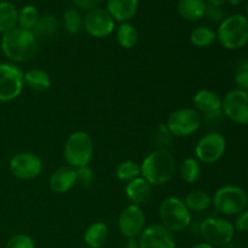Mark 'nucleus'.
<instances>
[{
  "label": "nucleus",
  "instance_id": "obj_1",
  "mask_svg": "<svg viewBox=\"0 0 248 248\" xmlns=\"http://www.w3.org/2000/svg\"><path fill=\"white\" fill-rule=\"evenodd\" d=\"M1 51L11 63H26L33 60L39 50L38 39L33 31L23 28L12 29L2 34L0 41Z\"/></svg>",
  "mask_w": 248,
  "mask_h": 248
},
{
  "label": "nucleus",
  "instance_id": "obj_2",
  "mask_svg": "<svg viewBox=\"0 0 248 248\" xmlns=\"http://www.w3.org/2000/svg\"><path fill=\"white\" fill-rule=\"evenodd\" d=\"M176 172V160L169 149H155L143 159L140 177L152 186L169 183Z\"/></svg>",
  "mask_w": 248,
  "mask_h": 248
},
{
  "label": "nucleus",
  "instance_id": "obj_3",
  "mask_svg": "<svg viewBox=\"0 0 248 248\" xmlns=\"http://www.w3.org/2000/svg\"><path fill=\"white\" fill-rule=\"evenodd\" d=\"M216 34L217 40L224 48L240 50L248 44V18L240 14L225 17L218 26Z\"/></svg>",
  "mask_w": 248,
  "mask_h": 248
},
{
  "label": "nucleus",
  "instance_id": "obj_4",
  "mask_svg": "<svg viewBox=\"0 0 248 248\" xmlns=\"http://www.w3.org/2000/svg\"><path fill=\"white\" fill-rule=\"evenodd\" d=\"M93 140L85 131H75L65 140L63 155L68 166L73 169L89 166L93 159Z\"/></svg>",
  "mask_w": 248,
  "mask_h": 248
},
{
  "label": "nucleus",
  "instance_id": "obj_5",
  "mask_svg": "<svg viewBox=\"0 0 248 248\" xmlns=\"http://www.w3.org/2000/svg\"><path fill=\"white\" fill-rule=\"evenodd\" d=\"M212 205L219 215L234 217L248 206V194L242 186L235 184L220 186L212 196Z\"/></svg>",
  "mask_w": 248,
  "mask_h": 248
},
{
  "label": "nucleus",
  "instance_id": "obj_6",
  "mask_svg": "<svg viewBox=\"0 0 248 248\" xmlns=\"http://www.w3.org/2000/svg\"><path fill=\"white\" fill-rule=\"evenodd\" d=\"M160 224L171 232H181L190 228L191 212L184 201L177 196H169L159 207Z\"/></svg>",
  "mask_w": 248,
  "mask_h": 248
},
{
  "label": "nucleus",
  "instance_id": "obj_7",
  "mask_svg": "<svg viewBox=\"0 0 248 248\" xmlns=\"http://www.w3.org/2000/svg\"><path fill=\"white\" fill-rule=\"evenodd\" d=\"M201 236L205 242L215 247H222L232 241L235 228L230 220L222 217H207L199 227Z\"/></svg>",
  "mask_w": 248,
  "mask_h": 248
},
{
  "label": "nucleus",
  "instance_id": "obj_8",
  "mask_svg": "<svg viewBox=\"0 0 248 248\" xmlns=\"http://www.w3.org/2000/svg\"><path fill=\"white\" fill-rule=\"evenodd\" d=\"M202 124V116L194 108H181L170 114L166 124L173 137H189L198 132Z\"/></svg>",
  "mask_w": 248,
  "mask_h": 248
},
{
  "label": "nucleus",
  "instance_id": "obj_9",
  "mask_svg": "<svg viewBox=\"0 0 248 248\" xmlns=\"http://www.w3.org/2000/svg\"><path fill=\"white\" fill-rule=\"evenodd\" d=\"M24 87V73L11 62L0 63V102L18 98Z\"/></svg>",
  "mask_w": 248,
  "mask_h": 248
},
{
  "label": "nucleus",
  "instance_id": "obj_10",
  "mask_svg": "<svg viewBox=\"0 0 248 248\" xmlns=\"http://www.w3.org/2000/svg\"><path fill=\"white\" fill-rule=\"evenodd\" d=\"M227 150V140L220 132H210L198 140L195 157L200 164L212 165L219 161Z\"/></svg>",
  "mask_w": 248,
  "mask_h": 248
},
{
  "label": "nucleus",
  "instance_id": "obj_11",
  "mask_svg": "<svg viewBox=\"0 0 248 248\" xmlns=\"http://www.w3.org/2000/svg\"><path fill=\"white\" fill-rule=\"evenodd\" d=\"M9 170L14 177L21 181H31L40 176L43 161L38 155L29 152H21L10 159Z\"/></svg>",
  "mask_w": 248,
  "mask_h": 248
},
{
  "label": "nucleus",
  "instance_id": "obj_12",
  "mask_svg": "<svg viewBox=\"0 0 248 248\" xmlns=\"http://www.w3.org/2000/svg\"><path fill=\"white\" fill-rule=\"evenodd\" d=\"M222 111L237 125H248V92L234 89L222 99Z\"/></svg>",
  "mask_w": 248,
  "mask_h": 248
},
{
  "label": "nucleus",
  "instance_id": "obj_13",
  "mask_svg": "<svg viewBox=\"0 0 248 248\" xmlns=\"http://www.w3.org/2000/svg\"><path fill=\"white\" fill-rule=\"evenodd\" d=\"M84 28L93 38L103 39L111 35L115 29V21L103 7H94L84 17Z\"/></svg>",
  "mask_w": 248,
  "mask_h": 248
},
{
  "label": "nucleus",
  "instance_id": "obj_14",
  "mask_svg": "<svg viewBox=\"0 0 248 248\" xmlns=\"http://www.w3.org/2000/svg\"><path fill=\"white\" fill-rule=\"evenodd\" d=\"M119 232L126 239H137L145 229V213L140 206L128 205L118 218Z\"/></svg>",
  "mask_w": 248,
  "mask_h": 248
},
{
  "label": "nucleus",
  "instance_id": "obj_15",
  "mask_svg": "<svg viewBox=\"0 0 248 248\" xmlns=\"http://www.w3.org/2000/svg\"><path fill=\"white\" fill-rule=\"evenodd\" d=\"M140 248H177L173 232L161 224H153L145 228L138 239Z\"/></svg>",
  "mask_w": 248,
  "mask_h": 248
},
{
  "label": "nucleus",
  "instance_id": "obj_16",
  "mask_svg": "<svg viewBox=\"0 0 248 248\" xmlns=\"http://www.w3.org/2000/svg\"><path fill=\"white\" fill-rule=\"evenodd\" d=\"M194 109L208 119L219 118L222 111V98L217 92L210 89H202L195 93L193 98Z\"/></svg>",
  "mask_w": 248,
  "mask_h": 248
},
{
  "label": "nucleus",
  "instance_id": "obj_17",
  "mask_svg": "<svg viewBox=\"0 0 248 248\" xmlns=\"http://www.w3.org/2000/svg\"><path fill=\"white\" fill-rule=\"evenodd\" d=\"M77 184L75 169L68 166H61L52 172L48 179V186L52 193L65 194Z\"/></svg>",
  "mask_w": 248,
  "mask_h": 248
},
{
  "label": "nucleus",
  "instance_id": "obj_18",
  "mask_svg": "<svg viewBox=\"0 0 248 248\" xmlns=\"http://www.w3.org/2000/svg\"><path fill=\"white\" fill-rule=\"evenodd\" d=\"M140 0H107V11L119 23L130 22L138 11Z\"/></svg>",
  "mask_w": 248,
  "mask_h": 248
},
{
  "label": "nucleus",
  "instance_id": "obj_19",
  "mask_svg": "<svg viewBox=\"0 0 248 248\" xmlns=\"http://www.w3.org/2000/svg\"><path fill=\"white\" fill-rule=\"evenodd\" d=\"M125 195L131 205L142 206L150 200L153 195V186L143 177L133 179L126 183Z\"/></svg>",
  "mask_w": 248,
  "mask_h": 248
},
{
  "label": "nucleus",
  "instance_id": "obj_20",
  "mask_svg": "<svg viewBox=\"0 0 248 248\" xmlns=\"http://www.w3.org/2000/svg\"><path fill=\"white\" fill-rule=\"evenodd\" d=\"M206 2L203 0H178L177 11L183 19L196 22L205 16Z\"/></svg>",
  "mask_w": 248,
  "mask_h": 248
},
{
  "label": "nucleus",
  "instance_id": "obj_21",
  "mask_svg": "<svg viewBox=\"0 0 248 248\" xmlns=\"http://www.w3.org/2000/svg\"><path fill=\"white\" fill-rule=\"evenodd\" d=\"M109 236V229L103 222H94L86 229L84 241L89 248H101L104 246Z\"/></svg>",
  "mask_w": 248,
  "mask_h": 248
},
{
  "label": "nucleus",
  "instance_id": "obj_22",
  "mask_svg": "<svg viewBox=\"0 0 248 248\" xmlns=\"http://www.w3.org/2000/svg\"><path fill=\"white\" fill-rule=\"evenodd\" d=\"M24 85H27L31 91L43 93L51 87V78L45 70L34 68L24 73Z\"/></svg>",
  "mask_w": 248,
  "mask_h": 248
},
{
  "label": "nucleus",
  "instance_id": "obj_23",
  "mask_svg": "<svg viewBox=\"0 0 248 248\" xmlns=\"http://www.w3.org/2000/svg\"><path fill=\"white\" fill-rule=\"evenodd\" d=\"M58 21L52 15H44L39 17L38 22L35 23L34 28L31 29L34 36L38 40H46L51 39L57 34L58 31Z\"/></svg>",
  "mask_w": 248,
  "mask_h": 248
},
{
  "label": "nucleus",
  "instance_id": "obj_24",
  "mask_svg": "<svg viewBox=\"0 0 248 248\" xmlns=\"http://www.w3.org/2000/svg\"><path fill=\"white\" fill-rule=\"evenodd\" d=\"M184 203L190 212H206L212 206V198L205 190L189 191L184 198Z\"/></svg>",
  "mask_w": 248,
  "mask_h": 248
},
{
  "label": "nucleus",
  "instance_id": "obj_25",
  "mask_svg": "<svg viewBox=\"0 0 248 248\" xmlns=\"http://www.w3.org/2000/svg\"><path fill=\"white\" fill-rule=\"evenodd\" d=\"M18 26V10L11 1H0V33L5 34Z\"/></svg>",
  "mask_w": 248,
  "mask_h": 248
},
{
  "label": "nucleus",
  "instance_id": "obj_26",
  "mask_svg": "<svg viewBox=\"0 0 248 248\" xmlns=\"http://www.w3.org/2000/svg\"><path fill=\"white\" fill-rule=\"evenodd\" d=\"M115 38L121 47L128 50L137 45L140 34H138L137 28L132 23L126 22V23H120V26L116 28Z\"/></svg>",
  "mask_w": 248,
  "mask_h": 248
},
{
  "label": "nucleus",
  "instance_id": "obj_27",
  "mask_svg": "<svg viewBox=\"0 0 248 248\" xmlns=\"http://www.w3.org/2000/svg\"><path fill=\"white\" fill-rule=\"evenodd\" d=\"M179 176L186 184H194L201 177V164L196 157H186L179 167Z\"/></svg>",
  "mask_w": 248,
  "mask_h": 248
},
{
  "label": "nucleus",
  "instance_id": "obj_28",
  "mask_svg": "<svg viewBox=\"0 0 248 248\" xmlns=\"http://www.w3.org/2000/svg\"><path fill=\"white\" fill-rule=\"evenodd\" d=\"M189 39L195 47L203 48L211 46L217 40V34H216V31H213L210 27L200 26L193 29Z\"/></svg>",
  "mask_w": 248,
  "mask_h": 248
},
{
  "label": "nucleus",
  "instance_id": "obj_29",
  "mask_svg": "<svg viewBox=\"0 0 248 248\" xmlns=\"http://www.w3.org/2000/svg\"><path fill=\"white\" fill-rule=\"evenodd\" d=\"M63 22L65 31L73 35L80 33V31L84 28V17L75 7H70L63 14Z\"/></svg>",
  "mask_w": 248,
  "mask_h": 248
},
{
  "label": "nucleus",
  "instance_id": "obj_30",
  "mask_svg": "<svg viewBox=\"0 0 248 248\" xmlns=\"http://www.w3.org/2000/svg\"><path fill=\"white\" fill-rule=\"evenodd\" d=\"M115 174L119 181L128 183L140 176V165L135 161H131V160H126L116 167Z\"/></svg>",
  "mask_w": 248,
  "mask_h": 248
},
{
  "label": "nucleus",
  "instance_id": "obj_31",
  "mask_svg": "<svg viewBox=\"0 0 248 248\" xmlns=\"http://www.w3.org/2000/svg\"><path fill=\"white\" fill-rule=\"evenodd\" d=\"M39 11L34 5H26L18 11V27L19 28L31 31L39 19Z\"/></svg>",
  "mask_w": 248,
  "mask_h": 248
},
{
  "label": "nucleus",
  "instance_id": "obj_32",
  "mask_svg": "<svg viewBox=\"0 0 248 248\" xmlns=\"http://www.w3.org/2000/svg\"><path fill=\"white\" fill-rule=\"evenodd\" d=\"M155 145L156 149H167L171 145L172 140H173V136L170 132L167 126L165 124H161L157 127L156 133H155Z\"/></svg>",
  "mask_w": 248,
  "mask_h": 248
},
{
  "label": "nucleus",
  "instance_id": "obj_33",
  "mask_svg": "<svg viewBox=\"0 0 248 248\" xmlns=\"http://www.w3.org/2000/svg\"><path fill=\"white\" fill-rule=\"evenodd\" d=\"M75 176H77V184L89 188L94 182V172L90 166H82L75 169Z\"/></svg>",
  "mask_w": 248,
  "mask_h": 248
},
{
  "label": "nucleus",
  "instance_id": "obj_34",
  "mask_svg": "<svg viewBox=\"0 0 248 248\" xmlns=\"http://www.w3.org/2000/svg\"><path fill=\"white\" fill-rule=\"evenodd\" d=\"M5 248H35V242L26 234H16L10 237Z\"/></svg>",
  "mask_w": 248,
  "mask_h": 248
},
{
  "label": "nucleus",
  "instance_id": "obj_35",
  "mask_svg": "<svg viewBox=\"0 0 248 248\" xmlns=\"http://www.w3.org/2000/svg\"><path fill=\"white\" fill-rule=\"evenodd\" d=\"M203 17H206L208 21L215 22V23H220V22L225 18L224 10H223V7L220 6H215V5L206 4L205 16Z\"/></svg>",
  "mask_w": 248,
  "mask_h": 248
},
{
  "label": "nucleus",
  "instance_id": "obj_36",
  "mask_svg": "<svg viewBox=\"0 0 248 248\" xmlns=\"http://www.w3.org/2000/svg\"><path fill=\"white\" fill-rule=\"evenodd\" d=\"M232 224H234L235 232H248V208L236 216L235 223Z\"/></svg>",
  "mask_w": 248,
  "mask_h": 248
},
{
  "label": "nucleus",
  "instance_id": "obj_37",
  "mask_svg": "<svg viewBox=\"0 0 248 248\" xmlns=\"http://www.w3.org/2000/svg\"><path fill=\"white\" fill-rule=\"evenodd\" d=\"M235 84L237 89L248 92V72H236L235 74Z\"/></svg>",
  "mask_w": 248,
  "mask_h": 248
},
{
  "label": "nucleus",
  "instance_id": "obj_38",
  "mask_svg": "<svg viewBox=\"0 0 248 248\" xmlns=\"http://www.w3.org/2000/svg\"><path fill=\"white\" fill-rule=\"evenodd\" d=\"M102 1H103V0H73L75 6H78L79 9L87 10V11L94 9V7H98Z\"/></svg>",
  "mask_w": 248,
  "mask_h": 248
},
{
  "label": "nucleus",
  "instance_id": "obj_39",
  "mask_svg": "<svg viewBox=\"0 0 248 248\" xmlns=\"http://www.w3.org/2000/svg\"><path fill=\"white\" fill-rule=\"evenodd\" d=\"M236 72H248V58L241 61V62L237 64Z\"/></svg>",
  "mask_w": 248,
  "mask_h": 248
},
{
  "label": "nucleus",
  "instance_id": "obj_40",
  "mask_svg": "<svg viewBox=\"0 0 248 248\" xmlns=\"http://www.w3.org/2000/svg\"><path fill=\"white\" fill-rule=\"evenodd\" d=\"M124 248H140V244H138L137 239H128L126 242L125 247Z\"/></svg>",
  "mask_w": 248,
  "mask_h": 248
},
{
  "label": "nucleus",
  "instance_id": "obj_41",
  "mask_svg": "<svg viewBox=\"0 0 248 248\" xmlns=\"http://www.w3.org/2000/svg\"><path fill=\"white\" fill-rule=\"evenodd\" d=\"M225 2H227V0H207V4L215 5V6H220V7L224 6Z\"/></svg>",
  "mask_w": 248,
  "mask_h": 248
},
{
  "label": "nucleus",
  "instance_id": "obj_42",
  "mask_svg": "<svg viewBox=\"0 0 248 248\" xmlns=\"http://www.w3.org/2000/svg\"><path fill=\"white\" fill-rule=\"evenodd\" d=\"M190 248H216L215 246H212V245L207 244V242H199V244L194 245V246H191Z\"/></svg>",
  "mask_w": 248,
  "mask_h": 248
},
{
  "label": "nucleus",
  "instance_id": "obj_43",
  "mask_svg": "<svg viewBox=\"0 0 248 248\" xmlns=\"http://www.w3.org/2000/svg\"><path fill=\"white\" fill-rule=\"evenodd\" d=\"M220 248H245V246H242L241 244H237V242H229V244L224 245V246H222Z\"/></svg>",
  "mask_w": 248,
  "mask_h": 248
},
{
  "label": "nucleus",
  "instance_id": "obj_44",
  "mask_svg": "<svg viewBox=\"0 0 248 248\" xmlns=\"http://www.w3.org/2000/svg\"><path fill=\"white\" fill-rule=\"evenodd\" d=\"M227 1H229L230 4L234 5V6H237V5L242 4V2H244L245 0H227Z\"/></svg>",
  "mask_w": 248,
  "mask_h": 248
},
{
  "label": "nucleus",
  "instance_id": "obj_45",
  "mask_svg": "<svg viewBox=\"0 0 248 248\" xmlns=\"http://www.w3.org/2000/svg\"><path fill=\"white\" fill-rule=\"evenodd\" d=\"M246 11H247V18H248V2H247V7H246Z\"/></svg>",
  "mask_w": 248,
  "mask_h": 248
},
{
  "label": "nucleus",
  "instance_id": "obj_46",
  "mask_svg": "<svg viewBox=\"0 0 248 248\" xmlns=\"http://www.w3.org/2000/svg\"><path fill=\"white\" fill-rule=\"evenodd\" d=\"M245 248H248V242L246 244V246H245Z\"/></svg>",
  "mask_w": 248,
  "mask_h": 248
},
{
  "label": "nucleus",
  "instance_id": "obj_47",
  "mask_svg": "<svg viewBox=\"0 0 248 248\" xmlns=\"http://www.w3.org/2000/svg\"><path fill=\"white\" fill-rule=\"evenodd\" d=\"M247 178H248V169H247Z\"/></svg>",
  "mask_w": 248,
  "mask_h": 248
},
{
  "label": "nucleus",
  "instance_id": "obj_48",
  "mask_svg": "<svg viewBox=\"0 0 248 248\" xmlns=\"http://www.w3.org/2000/svg\"><path fill=\"white\" fill-rule=\"evenodd\" d=\"M79 248H89V247H79Z\"/></svg>",
  "mask_w": 248,
  "mask_h": 248
}]
</instances>
